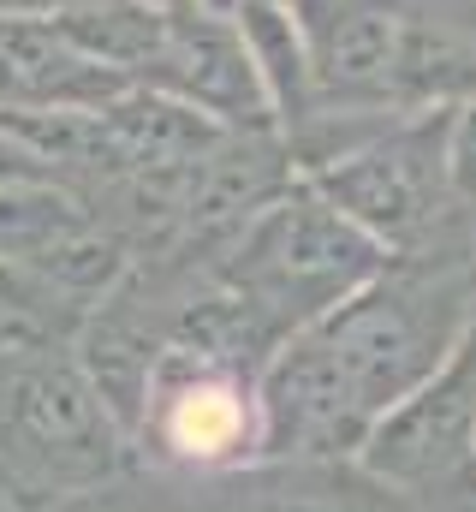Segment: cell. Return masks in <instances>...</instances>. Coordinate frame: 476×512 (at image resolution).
I'll return each mask as SVG.
<instances>
[{
  "instance_id": "obj_1",
  "label": "cell",
  "mask_w": 476,
  "mask_h": 512,
  "mask_svg": "<svg viewBox=\"0 0 476 512\" xmlns=\"http://www.w3.org/2000/svg\"><path fill=\"white\" fill-rule=\"evenodd\" d=\"M131 435L90 382L78 340L0 346V495L60 512L131 477Z\"/></svg>"
},
{
  "instance_id": "obj_2",
  "label": "cell",
  "mask_w": 476,
  "mask_h": 512,
  "mask_svg": "<svg viewBox=\"0 0 476 512\" xmlns=\"http://www.w3.org/2000/svg\"><path fill=\"white\" fill-rule=\"evenodd\" d=\"M381 268L387 251L304 179L286 197H274L227 251H215V274L256 304V316L280 340L322 322Z\"/></svg>"
},
{
  "instance_id": "obj_3",
  "label": "cell",
  "mask_w": 476,
  "mask_h": 512,
  "mask_svg": "<svg viewBox=\"0 0 476 512\" xmlns=\"http://www.w3.org/2000/svg\"><path fill=\"white\" fill-rule=\"evenodd\" d=\"M447 126L453 108H429V114H399L381 131H369L346 155L298 173L304 185H316L352 227H363L387 256L429 251L435 239H447L465 215L453 197V173H447Z\"/></svg>"
},
{
  "instance_id": "obj_4",
  "label": "cell",
  "mask_w": 476,
  "mask_h": 512,
  "mask_svg": "<svg viewBox=\"0 0 476 512\" xmlns=\"http://www.w3.org/2000/svg\"><path fill=\"white\" fill-rule=\"evenodd\" d=\"M357 459L423 512H476V322L459 352L375 423Z\"/></svg>"
},
{
  "instance_id": "obj_5",
  "label": "cell",
  "mask_w": 476,
  "mask_h": 512,
  "mask_svg": "<svg viewBox=\"0 0 476 512\" xmlns=\"http://www.w3.org/2000/svg\"><path fill=\"white\" fill-rule=\"evenodd\" d=\"M137 441H149L161 459L197 477L250 465L256 459V376L215 364L203 352L167 346Z\"/></svg>"
},
{
  "instance_id": "obj_6",
  "label": "cell",
  "mask_w": 476,
  "mask_h": 512,
  "mask_svg": "<svg viewBox=\"0 0 476 512\" xmlns=\"http://www.w3.org/2000/svg\"><path fill=\"white\" fill-rule=\"evenodd\" d=\"M191 512H423L363 459H250L173 483Z\"/></svg>"
},
{
  "instance_id": "obj_7",
  "label": "cell",
  "mask_w": 476,
  "mask_h": 512,
  "mask_svg": "<svg viewBox=\"0 0 476 512\" xmlns=\"http://www.w3.org/2000/svg\"><path fill=\"white\" fill-rule=\"evenodd\" d=\"M238 30H244V48L262 72V90L274 102L280 137L304 131L316 120V72H310V42H304L298 12H286V0H244Z\"/></svg>"
},
{
  "instance_id": "obj_8",
  "label": "cell",
  "mask_w": 476,
  "mask_h": 512,
  "mask_svg": "<svg viewBox=\"0 0 476 512\" xmlns=\"http://www.w3.org/2000/svg\"><path fill=\"white\" fill-rule=\"evenodd\" d=\"M60 512H191V507L173 495V483H125L119 477L114 489L84 495V501H72V507H60Z\"/></svg>"
},
{
  "instance_id": "obj_9",
  "label": "cell",
  "mask_w": 476,
  "mask_h": 512,
  "mask_svg": "<svg viewBox=\"0 0 476 512\" xmlns=\"http://www.w3.org/2000/svg\"><path fill=\"white\" fill-rule=\"evenodd\" d=\"M447 173H453V197L476 209V102L453 108V126H447Z\"/></svg>"
},
{
  "instance_id": "obj_10",
  "label": "cell",
  "mask_w": 476,
  "mask_h": 512,
  "mask_svg": "<svg viewBox=\"0 0 476 512\" xmlns=\"http://www.w3.org/2000/svg\"><path fill=\"white\" fill-rule=\"evenodd\" d=\"M78 0H0V18H60Z\"/></svg>"
},
{
  "instance_id": "obj_11",
  "label": "cell",
  "mask_w": 476,
  "mask_h": 512,
  "mask_svg": "<svg viewBox=\"0 0 476 512\" xmlns=\"http://www.w3.org/2000/svg\"><path fill=\"white\" fill-rule=\"evenodd\" d=\"M203 6H209L215 18H238V6H244V0H203Z\"/></svg>"
},
{
  "instance_id": "obj_12",
  "label": "cell",
  "mask_w": 476,
  "mask_h": 512,
  "mask_svg": "<svg viewBox=\"0 0 476 512\" xmlns=\"http://www.w3.org/2000/svg\"><path fill=\"white\" fill-rule=\"evenodd\" d=\"M0 346H6V334H0Z\"/></svg>"
}]
</instances>
